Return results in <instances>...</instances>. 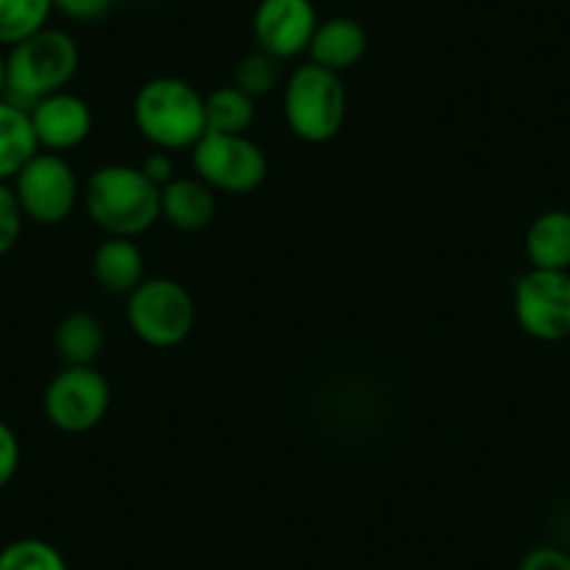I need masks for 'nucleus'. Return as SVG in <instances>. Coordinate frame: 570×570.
I'll list each match as a JSON object with an SVG mask.
<instances>
[{
	"mask_svg": "<svg viewBox=\"0 0 570 570\" xmlns=\"http://www.w3.org/2000/svg\"><path fill=\"white\" fill-rule=\"evenodd\" d=\"M279 79H283V62H279L277 57H272V53L255 48V51L246 53L238 62L233 85L238 87V90H244L246 96L257 98L268 96V92L279 85Z\"/></svg>",
	"mask_w": 570,
	"mask_h": 570,
	"instance_id": "21",
	"label": "nucleus"
},
{
	"mask_svg": "<svg viewBox=\"0 0 570 570\" xmlns=\"http://www.w3.org/2000/svg\"><path fill=\"white\" fill-rule=\"evenodd\" d=\"M207 131H224V135H246L255 124V98L246 96L235 85L218 87L205 96Z\"/></svg>",
	"mask_w": 570,
	"mask_h": 570,
	"instance_id": "18",
	"label": "nucleus"
},
{
	"mask_svg": "<svg viewBox=\"0 0 570 570\" xmlns=\"http://www.w3.org/2000/svg\"><path fill=\"white\" fill-rule=\"evenodd\" d=\"M512 305L525 336L542 344L570 338V272L529 268L514 283Z\"/></svg>",
	"mask_w": 570,
	"mask_h": 570,
	"instance_id": "9",
	"label": "nucleus"
},
{
	"mask_svg": "<svg viewBox=\"0 0 570 570\" xmlns=\"http://www.w3.org/2000/svg\"><path fill=\"white\" fill-rule=\"evenodd\" d=\"M7 92V57L0 53V98Z\"/></svg>",
	"mask_w": 570,
	"mask_h": 570,
	"instance_id": "27",
	"label": "nucleus"
},
{
	"mask_svg": "<svg viewBox=\"0 0 570 570\" xmlns=\"http://www.w3.org/2000/svg\"><path fill=\"white\" fill-rule=\"evenodd\" d=\"M92 277L104 292L129 297L146 279V261H142V252L135 244V238L107 235V240H101L96 255H92Z\"/></svg>",
	"mask_w": 570,
	"mask_h": 570,
	"instance_id": "14",
	"label": "nucleus"
},
{
	"mask_svg": "<svg viewBox=\"0 0 570 570\" xmlns=\"http://www.w3.org/2000/svg\"><path fill=\"white\" fill-rule=\"evenodd\" d=\"M518 570H570V551L559 546H537L520 559Z\"/></svg>",
	"mask_w": 570,
	"mask_h": 570,
	"instance_id": "24",
	"label": "nucleus"
},
{
	"mask_svg": "<svg viewBox=\"0 0 570 570\" xmlns=\"http://www.w3.org/2000/svg\"><path fill=\"white\" fill-rule=\"evenodd\" d=\"M12 190L23 216L46 227L68 222L81 199L73 166L53 151H37L12 179Z\"/></svg>",
	"mask_w": 570,
	"mask_h": 570,
	"instance_id": "7",
	"label": "nucleus"
},
{
	"mask_svg": "<svg viewBox=\"0 0 570 570\" xmlns=\"http://www.w3.org/2000/svg\"><path fill=\"white\" fill-rule=\"evenodd\" d=\"M53 347L65 366H96L104 350V327L87 311H70L53 333Z\"/></svg>",
	"mask_w": 570,
	"mask_h": 570,
	"instance_id": "17",
	"label": "nucleus"
},
{
	"mask_svg": "<svg viewBox=\"0 0 570 570\" xmlns=\"http://www.w3.org/2000/svg\"><path fill=\"white\" fill-rule=\"evenodd\" d=\"M194 171L218 194H252L266 183L268 157L249 135L205 131L190 149Z\"/></svg>",
	"mask_w": 570,
	"mask_h": 570,
	"instance_id": "6",
	"label": "nucleus"
},
{
	"mask_svg": "<svg viewBox=\"0 0 570 570\" xmlns=\"http://www.w3.org/2000/svg\"><path fill=\"white\" fill-rule=\"evenodd\" d=\"M366 46H370V40H366L364 26L358 20L338 14V18L320 20L314 40L308 46V57L320 68L342 76L344 70L355 68L364 59Z\"/></svg>",
	"mask_w": 570,
	"mask_h": 570,
	"instance_id": "13",
	"label": "nucleus"
},
{
	"mask_svg": "<svg viewBox=\"0 0 570 570\" xmlns=\"http://www.w3.org/2000/svg\"><path fill=\"white\" fill-rule=\"evenodd\" d=\"M316 26L320 14L314 0H261L252 14L255 46L279 62L308 53Z\"/></svg>",
	"mask_w": 570,
	"mask_h": 570,
	"instance_id": "10",
	"label": "nucleus"
},
{
	"mask_svg": "<svg viewBox=\"0 0 570 570\" xmlns=\"http://www.w3.org/2000/svg\"><path fill=\"white\" fill-rule=\"evenodd\" d=\"M131 333L149 347H177L196 325V305L183 283L171 277L142 279L126 297Z\"/></svg>",
	"mask_w": 570,
	"mask_h": 570,
	"instance_id": "5",
	"label": "nucleus"
},
{
	"mask_svg": "<svg viewBox=\"0 0 570 570\" xmlns=\"http://www.w3.org/2000/svg\"><path fill=\"white\" fill-rule=\"evenodd\" d=\"M23 210H20V202L14 196L12 185L0 183V257L9 255V252L18 246L20 233H23Z\"/></svg>",
	"mask_w": 570,
	"mask_h": 570,
	"instance_id": "22",
	"label": "nucleus"
},
{
	"mask_svg": "<svg viewBox=\"0 0 570 570\" xmlns=\"http://www.w3.org/2000/svg\"><path fill=\"white\" fill-rule=\"evenodd\" d=\"M216 190L199 177H177L160 188V218L183 233H199L216 218Z\"/></svg>",
	"mask_w": 570,
	"mask_h": 570,
	"instance_id": "12",
	"label": "nucleus"
},
{
	"mask_svg": "<svg viewBox=\"0 0 570 570\" xmlns=\"http://www.w3.org/2000/svg\"><path fill=\"white\" fill-rule=\"evenodd\" d=\"M81 53L73 37L62 29H42L18 42L7 53V92L3 98L31 112L37 101L68 90L79 73Z\"/></svg>",
	"mask_w": 570,
	"mask_h": 570,
	"instance_id": "3",
	"label": "nucleus"
},
{
	"mask_svg": "<svg viewBox=\"0 0 570 570\" xmlns=\"http://www.w3.org/2000/svg\"><path fill=\"white\" fill-rule=\"evenodd\" d=\"M20 470V440L12 425L0 420V490L12 484Z\"/></svg>",
	"mask_w": 570,
	"mask_h": 570,
	"instance_id": "23",
	"label": "nucleus"
},
{
	"mask_svg": "<svg viewBox=\"0 0 570 570\" xmlns=\"http://www.w3.org/2000/svg\"><path fill=\"white\" fill-rule=\"evenodd\" d=\"M112 389L96 366H62L46 386L42 409L62 434H87L107 416Z\"/></svg>",
	"mask_w": 570,
	"mask_h": 570,
	"instance_id": "8",
	"label": "nucleus"
},
{
	"mask_svg": "<svg viewBox=\"0 0 570 570\" xmlns=\"http://www.w3.org/2000/svg\"><path fill=\"white\" fill-rule=\"evenodd\" d=\"M81 199L92 224L112 238H137L160 222V188L124 163L92 171Z\"/></svg>",
	"mask_w": 570,
	"mask_h": 570,
	"instance_id": "1",
	"label": "nucleus"
},
{
	"mask_svg": "<svg viewBox=\"0 0 570 570\" xmlns=\"http://www.w3.org/2000/svg\"><path fill=\"white\" fill-rule=\"evenodd\" d=\"M0 570H70L57 546L37 537H23L0 548Z\"/></svg>",
	"mask_w": 570,
	"mask_h": 570,
	"instance_id": "20",
	"label": "nucleus"
},
{
	"mask_svg": "<svg viewBox=\"0 0 570 570\" xmlns=\"http://www.w3.org/2000/svg\"><path fill=\"white\" fill-rule=\"evenodd\" d=\"M29 118L40 151H53V155H65V151L76 149L92 131L90 104L68 90L53 92V96L37 101L31 107Z\"/></svg>",
	"mask_w": 570,
	"mask_h": 570,
	"instance_id": "11",
	"label": "nucleus"
},
{
	"mask_svg": "<svg viewBox=\"0 0 570 570\" xmlns=\"http://www.w3.org/2000/svg\"><path fill=\"white\" fill-rule=\"evenodd\" d=\"M135 126L160 151L194 149L205 137V96L179 76H157L137 90Z\"/></svg>",
	"mask_w": 570,
	"mask_h": 570,
	"instance_id": "2",
	"label": "nucleus"
},
{
	"mask_svg": "<svg viewBox=\"0 0 570 570\" xmlns=\"http://www.w3.org/2000/svg\"><path fill=\"white\" fill-rule=\"evenodd\" d=\"M53 0H0V46H18L48 26Z\"/></svg>",
	"mask_w": 570,
	"mask_h": 570,
	"instance_id": "19",
	"label": "nucleus"
},
{
	"mask_svg": "<svg viewBox=\"0 0 570 570\" xmlns=\"http://www.w3.org/2000/svg\"><path fill=\"white\" fill-rule=\"evenodd\" d=\"M115 0H53V9L76 23H92L112 9Z\"/></svg>",
	"mask_w": 570,
	"mask_h": 570,
	"instance_id": "25",
	"label": "nucleus"
},
{
	"mask_svg": "<svg viewBox=\"0 0 570 570\" xmlns=\"http://www.w3.org/2000/svg\"><path fill=\"white\" fill-rule=\"evenodd\" d=\"M283 115L299 140H333L347 118V90L342 76L314 62L299 65L285 81Z\"/></svg>",
	"mask_w": 570,
	"mask_h": 570,
	"instance_id": "4",
	"label": "nucleus"
},
{
	"mask_svg": "<svg viewBox=\"0 0 570 570\" xmlns=\"http://www.w3.org/2000/svg\"><path fill=\"white\" fill-rule=\"evenodd\" d=\"M525 257L531 268L570 272V210H546L525 233Z\"/></svg>",
	"mask_w": 570,
	"mask_h": 570,
	"instance_id": "15",
	"label": "nucleus"
},
{
	"mask_svg": "<svg viewBox=\"0 0 570 570\" xmlns=\"http://www.w3.org/2000/svg\"><path fill=\"white\" fill-rule=\"evenodd\" d=\"M140 168L157 188H163V185H168L171 179H177V163H174L171 151H151V155L142 160Z\"/></svg>",
	"mask_w": 570,
	"mask_h": 570,
	"instance_id": "26",
	"label": "nucleus"
},
{
	"mask_svg": "<svg viewBox=\"0 0 570 570\" xmlns=\"http://www.w3.org/2000/svg\"><path fill=\"white\" fill-rule=\"evenodd\" d=\"M37 151L40 146L29 112L0 98V183H12Z\"/></svg>",
	"mask_w": 570,
	"mask_h": 570,
	"instance_id": "16",
	"label": "nucleus"
}]
</instances>
